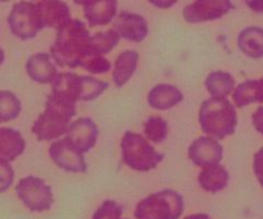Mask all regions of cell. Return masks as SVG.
Here are the masks:
<instances>
[{
	"label": "cell",
	"instance_id": "obj_1",
	"mask_svg": "<svg viewBox=\"0 0 263 219\" xmlns=\"http://www.w3.org/2000/svg\"><path fill=\"white\" fill-rule=\"evenodd\" d=\"M50 54L61 66L79 67L92 56L91 37L86 27L80 21H69L59 30Z\"/></svg>",
	"mask_w": 263,
	"mask_h": 219
},
{
	"label": "cell",
	"instance_id": "obj_2",
	"mask_svg": "<svg viewBox=\"0 0 263 219\" xmlns=\"http://www.w3.org/2000/svg\"><path fill=\"white\" fill-rule=\"evenodd\" d=\"M76 113L73 103L51 94L46 102L45 112L35 121L32 132L39 141H49L68 132L69 120Z\"/></svg>",
	"mask_w": 263,
	"mask_h": 219
},
{
	"label": "cell",
	"instance_id": "obj_3",
	"mask_svg": "<svg viewBox=\"0 0 263 219\" xmlns=\"http://www.w3.org/2000/svg\"><path fill=\"white\" fill-rule=\"evenodd\" d=\"M199 121L205 135L222 140L235 132V108L225 97L213 96L202 104Z\"/></svg>",
	"mask_w": 263,
	"mask_h": 219
},
{
	"label": "cell",
	"instance_id": "obj_4",
	"mask_svg": "<svg viewBox=\"0 0 263 219\" xmlns=\"http://www.w3.org/2000/svg\"><path fill=\"white\" fill-rule=\"evenodd\" d=\"M53 94L76 104L77 100H92L103 94L108 84L76 73H62L53 81Z\"/></svg>",
	"mask_w": 263,
	"mask_h": 219
},
{
	"label": "cell",
	"instance_id": "obj_5",
	"mask_svg": "<svg viewBox=\"0 0 263 219\" xmlns=\"http://www.w3.org/2000/svg\"><path fill=\"white\" fill-rule=\"evenodd\" d=\"M184 213V199L174 190H163L141 200L135 210L136 219H179Z\"/></svg>",
	"mask_w": 263,
	"mask_h": 219
},
{
	"label": "cell",
	"instance_id": "obj_6",
	"mask_svg": "<svg viewBox=\"0 0 263 219\" xmlns=\"http://www.w3.org/2000/svg\"><path fill=\"white\" fill-rule=\"evenodd\" d=\"M121 151L125 164L134 171H152L163 161V155L157 153L153 146L139 133L126 132L121 141Z\"/></svg>",
	"mask_w": 263,
	"mask_h": 219
},
{
	"label": "cell",
	"instance_id": "obj_7",
	"mask_svg": "<svg viewBox=\"0 0 263 219\" xmlns=\"http://www.w3.org/2000/svg\"><path fill=\"white\" fill-rule=\"evenodd\" d=\"M8 25L10 32L21 40L35 37L39 31L44 28L37 4L20 2L13 5L8 15Z\"/></svg>",
	"mask_w": 263,
	"mask_h": 219
},
{
	"label": "cell",
	"instance_id": "obj_8",
	"mask_svg": "<svg viewBox=\"0 0 263 219\" xmlns=\"http://www.w3.org/2000/svg\"><path fill=\"white\" fill-rule=\"evenodd\" d=\"M15 194L31 212H46L53 207V192L45 181L35 176H27L15 186Z\"/></svg>",
	"mask_w": 263,
	"mask_h": 219
},
{
	"label": "cell",
	"instance_id": "obj_9",
	"mask_svg": "<svg viewBox=\"0 0 263 219\" xmlns=\"http://www.w3.org/2000/svg\"><path fill=\"white\" fill-rule=\"evenodd\" d=\"M49 155L54 163L64 171L72 173H85L87 171L84 154L80 153L66 137L51 144Z\"/></svg>",
	"mask_w": 263,
	"mask_h": 219
},
{
	"label": "cell",
	"instance_id": "obj_10",
	"mask_svg": "<svg viewBox=\"0 0 263 219\" xmlns=\"http://www.w3.org/2000/svg\"><path fill=\"white\" fill-rule=\"evenodd\" d=\"M230 0H195L184 9V17L187 22L198 23L218 19L233 9Z\"/></svg>",
	"mask_w": 263,
	"mask_h": 219
},
{
	"label": "cell",
	"instance_id": "obj_11",
	"mask_svg": "<svg viewBox=\"0 0 263 219\" xmlns=\"http://www.w3.org/2000/svg\"><path fill=\"white\" fill-rule=\"evenodd\" d=\"M222 156L223 148L211 136L197 138L189 148L190 161L202 168L218 164L222 161Z\"/></svg>",
	"mask_w": 263,
	"mask_h": 219
},
{
	"label": "cell",
	"instance_id": "obj_12",
	"mask_svg": "<svg viewBox=\"0 0 263 219\" xmlns=\"http://www.w3.org/2000/svg\"><path fill=\"white\" fill-rule=\"evenodd\" d=\"M98 137V128L89 118H82L72 123L66 138L80 151L85 154L94 148Z\"/></svg>",
	"mask_w": 263,
	"mask_h": 219
},
{
	"label": "cell",
	"instance_id": "obj_13",
	"mask_svg": "<svg viewBox=\"0 0 263 219\" xmlns=\"http://www.w3.org/2000/svg\"><path fill=\"white\" fill-rule=\"evenodd\" d=\"M115 31L123 38L130 41H143L148 33V26L145 19L138 14L123 12L117 18L115 23Z\"/></svg>",
	"mask_w": 263,
	"mask_h": 219
},
{
	"label": "cell",
	"instance_id": "obj_14",
	"mask_svg": "<svg viewBox=\"0 0 263 219\" xmlns=\"http://www.w3.org/2000/svg\"><path fill=\"white\" fill-rule=\"evenodd\" d=\"M44 27L61 30L69 22L68 7L59 0H43L37 4Z\"/></svg>",
	"mask_w": 263,
	"mask_h": 219
},
{
	"label": "cell",
	"instance_id": "obj_15",
	"mask_svg": "<svg viewBox=\"0 0 263 219\" xmlns=\"http://www.w3.org/2000/svg\"><path fill=\"white\" fill-rule=\"evenodd\" d=\"M26 71L30 78L39 84H50L58 76L55 66L50 62V55L44 53L30 56L26 63Z\"/></svg>",
	"mask_w": 263,
	"mask_h": 219
},
{
	"label": "cell",
	"instance_id": "obj_16",
	"mask_svg": "<svg viewBox=\"0 0 263 219\" xmlns=\"http://www.w3.org/2000/svg\"><path fill=\"white\" fill-rule=\"evenodd\" d=\"M26 141L20 131L10 127H0V159L13 162L22 155Z\"/></svg>",
	"mask_w": 263,
	"mask_h": 219
},
{
	"label": "cell",
	"instance_id": "obj_17",
	"mask_svg": "<svg viewBox=\"0 0 263 219\" xmlns=\"http://www.w3.org/2000/svg\"><path fill=\"white\" fill-rule=\"evenodd\" d=\"M198 181H199L200 187L203 190L216 194V192L221 191L228 186L229 181H230V174L225 167L215 164V166L203 168Z\"/></svg>",
	"mask_w": 263,
	"mask_h": 219
},
{
	"label": "cell",
	"instance_id": "obj_18",
	"mask_svg": "<svg viewBox=\"0 0 263 219\" xmlns=\"http://www.w3.org/2000/svg\"><path fill=\"white\" fill-rule=\"evenodd\" d=\"M116 0H97L85 5V15L91 26L107 25L116 14Z\"/></svg>",
	"mask_w": 263,
	"mask_h": 219
},
{
	"label": "cell",
	"instance_id": "obj_19",
	"mask_svg": "<svg viewBox=\"0 0 263 219\" xmlns=\"http://www.w3.org/2000/svg\"><path fill=\"white\" fill-rule=\"evenodd\" d=\"M149 104L152 108L158 110H166L175 107L182 100V94L174 86L170 85H158L149 94Z\"/></svg>",
	"mask_w": 263,
	"mask_h": 219
},
{
	"label": "cell",
	"instance_id": "obj_20",
	"mask_svg": "<svg viewBox=\"0 0 263 219\" xmlns=\"http://www.w3.org/2000/svg\"><path fill=\"white\" fill-rule=\"evenodd\" d=\"M138 58L136 51H125L118 56L113 69V81L118 87L123 86L133 77L138 64Z\"/></svg>",
	"mask_w": 263,
	"mask_h": 219
},
{
	"label": "cell",
	"instance_id": "obj_21",
	"mask_svg": "<svg viewBox=\"0 0 263 219\" xmlns=\"http://www.w3.org/2000/svg\"><path fill=\"white\" fill-rule=\"evenodd\" d=\"M239 48L252 58L263 56V30L251 27L244 30L239 36Z\"/></svg>",
	"mask_w": 263,
	"mask_h": 219
},
{
	"label": "cell",
	"instance_id": "obj_22",
	"mask_svg": "<svg viewBox=\"0 0 263 219\" xmlns=\"http://www.w3.org/2000/svg\"><path fill=\"white\" fill-rule=\"evenodd\" d=\"M234 78L229 73L212 72L205 79L208 91L215 97H226L234 89Z\"/></svg>",
	"mask_w": 263,
	"mask_h": 219
},
{
	"label": "cell",
	"instance_id": "obj_23",
	"mask_svg": "<svg viewBox=\"0 0 263 219\" xmlns=\"http://www.w3.org/2000/svg\"><path fill=\"white\" fill-rule=\"evenodd\" d=\"M22 110L21 100L12 91H0V123L15 120Z\"/></svg>",
	"mask_w": 263,
	"mask_h": 219
},
{
	"label": "cell",
	"instance_id": "obj_24",
	"mask_svg": "<svg viewBox=\"0 0 263 219\" xmlns=\"http://www.w3.org/2000/svg\"><path fill=\"white\" fill-rule=\"evenodd\" d=\"M120 40V35L116 31H107V32L98 33L91 37V51L92 55H102L112 50Z\"/></svg>",
	"mask_w": 263,
	"mask_h": 219
},
{
	"label": "cell",
	"instance_id": "obj_25",
	"mask_svg": "<svg viewBox=\"0 0 263 219\" xmlns=\"http://www.w3.org/2000/svg\"><path fill=\"white\" fill-rule=\"evenodd\" d=\"M144 133L146 138L154 144H158L167 137L168 126L161 117H151L144 126Z\"/></svg>",
	"mask_w": 263,
	"mask_h": 219
},
{
	"label": "cell",
	"instance_id": "obj_26",
	"mask_svg": "<svg viewBox=\"0 0 263 219\" xmlns=\"http://www.w3.org/2000/svg\"><path fill=\"white\" fill-rule=\"evenodd\" d=\"M234 102L236 107L241 108L257 102V81L243 82L234 92Z\"/></svg>",
	"mask_w": 263,
	"mask_h": 219
},
{
	"label": "cell",
	"instance_id": "obj_27",
	"mask_svg": "<svg viewBox=\"0 0 263 219\" xmlns=\"http://www.w3.org/2000/svg\"><path fill=\"white\" fill-rule=\"evenodd\" d=\"M121 215L122 208L113 200H105L94 213L92 219H120Z\"/></svg>",
	"mask_w": 263,
	"mask_h": 219
},
{
	"label": "cell",
	"instance_id": "obj_28",
	"mask_svg": "<svg viewBox=\"0 0 263 219\" xmlns=\"http://www.w3.org/2000/svg\"><path fill=\"white\" fill-rule=\"evenodd\" d=\"M82 67L86 71H89L90 73H105V72H108L110 69V63L104 56L92 55L84 62Z\"/></svg>",
	"mask_w": 263,
	"mask_h": 219
},
{
	"label": "cell",
	"instance_id": "obj_29",
	"mask_svg": "<svg viewBox=\"0 0 263 219\" xmlns=\"http://www.w3.org/2000/svg\"><path fill=\"white\" fill-rule=\"evenodd\" d=\"M14 181V169L9 162L0 159V194L7 191Z\"/></svg>",
	"mask_w": 263,
	"mask_h": 219
},
{
	"label": "cell",
	"instance_id": "obj_30",
	"mask_svg": "<svg viewBox=\"0 0 263 219\" xmlns=\"http://www.w3.org/2000/svg\"><path fill=\"white\" fill-rule=\"evenodd\" d=\"M253 169L257 180H258V182L263 187V148L259 149L256 155H254Z\"/></svg>",
	"mask_w": 263,
	"mask_h": 219
},
{
	"label": "cell",
	"instance_id": "obj_31",
	"mask_svg": "<svg viewBox=\"0 0 263 219\" xmlns=\"http://www.w3.org/2000/svg\"><path fill=\"white\" fill-rule=\"evenodd\" d=\"M253 123L254 127L257 128V131L263 135V107L259 108V109L253 114Z\"/></svg>",
	"mask_w": 263,
	"mask_h": 219
},
{
	"label": "cell",
	"instance_id": "obj_32",
	"mask_svg": "<svg viewBox=\"0 0 263 219\" xmlns=\"http://www.w3.org/2000/svg\"><path fill=\"white\" fill-rule=\"evenodd\" d=\"M249 8L256 12H263V0H246Z\"/></svg>",
	"mask_w": 263,
	"mask_h": 219
},
{
	"label": "cell",
	"instance_id": "obj_33",
	"mask_svg": "<svg viewBox=\"0 0 263 219\" xmlns=\"http://www.w3.org/2000/svg\"><path fill=\"white\" fill-rule=\"evenodd\" d=\"M176 2L177 0H151L152 4L157 5L158 8H164V9H166V8L172 7Z\"/></svg>",
	"mask_w": 263,
	"mask_h": 219
},
{
	"label": "cell",
	"instance_id": "obj_34",
	"mask_svg": "<svg viewBox=\"0 0 263 219\" xmlns=\"http://www.w3.org/2000/svg\"><path fill=\"white\" fill-rule=\"evenodd\" d=\"M263 102V78L257 81V103Z\"/></svg>",
	"mask_w": 263,
	"mask_h": 219
},
{
	"label": "cell",
	"instance_id": "obj_35",
	"mask_svg": "<svg viewBox=\"0 0 263 219\" xmlns=\"http://www.w3.org/2000/svg\"><path fill=\"white\" fill-rule=\"evenodd\" d=\"M184 219H212V218L208 217L207 214H193V215H189V217H186Z\"/></svg>",
	"mask_w": 263,
	"mask_h": 219
},
{
	"label": "cell",
	"instance_id": "obj_36",
	"mask_svg": "<svg viewBox=\"0 0 263 219\" xmlns=\"http://www.w3.org/2000/svg\"><path fill=\"white\" fill-rule=\"evenodd\" d=\"M95 2V0H74V3L76 4H82V5H86V4H90V3Z\"/></svg>",
	"mask_w": 263,
	"mask_h": 219
},
{
	"label": "cell",
	"instance_id": "obj_37",
	"mask_svg": "<svg viewBox=\"0 0 263 219\" xmlns=\"http://www.w3.org/2000/svg\"><path fill=\"white\" fill-rule=\"evenodd\" d=\"M5 61V54H4V50H3L2 48H0V66H2L3 63H4Z\"/></svg>",
	"mask_w": 263,
	"mask_h": 219
},
{
	"label": "cell",
	"instance_id": "obj_38",
	"mask_svg": "<svg viewBox=\"0 0 263 219\" xmlns=\"http://www.w3.org/2000/svg\"><path fill=\"white\" fill-rule=\"evenodd\" d=\"M7 2H9V0H0V3H7Z\"/></svg>",
	"mask_w": 263,
	"mask_h": 219
}]
</instances>
